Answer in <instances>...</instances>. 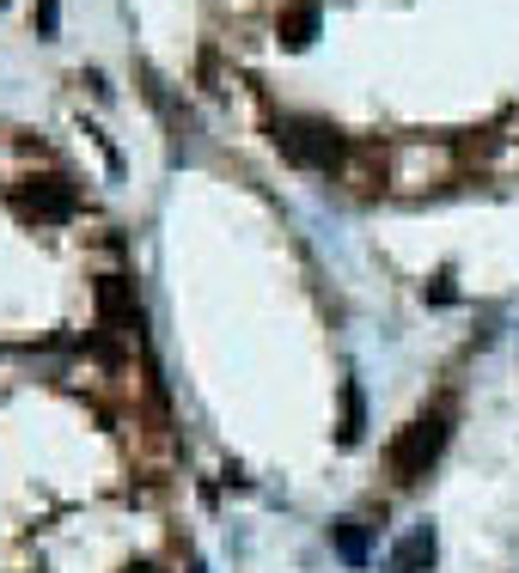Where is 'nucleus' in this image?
<instances>
[{
	"label": "nucleus",
	"mask_w": 519,
	"mask_h": 573,
	"mask_svg": "<svg viewBox=\"0 0 519 573\" xmlns=\"http://www.w3.org/2000/svg\"><path fill=\"white\" fill-rule=\"evenodd\" d=\"M428 567H434V531L421 524V531H409L391 549V573H428Z\"/></svg>",
	"instance_id": "5"
},
{
	"label": "nucleus",
	"mask_w": 519,
	"mask_h": 573,
	"mask_svg": "<svg viewBox=\"0 0 519 573\" xmlns=\"http://www.w3.org/2000/svg\"><path fill=\"white\" fill-rule=\"evenodd\" d=\"M318 37V0H299V7L282 12V43L287 49H306Z\"/></svg>",
	"instance_id": "6"
},
{
	"label": "nucleus",
	"mask_w": 519,
	"mask_h": 573,
	"mask_svg": "<svg viewBox=\"0 0 519 573\" xmlns=\"http://www.w3.org/2000/svg\"><path fill=\"white\" fill-rule=\"evenodd\" d=\"M275 146H282L287 165H306V171H330L343 158V134L324 116H282L275 122Z\"/></svg>",
	"instance_id": "1"
},
{
	"label": "nucleus",
	"mask_w": 519,
	"mask_h": 573,
	"mask_svg": "<svg viewBox=\"0 0 519 573\" xmlns=\"http://www.w3.org/2000/svg\"><path fill=\"white\" fill-rule=\"evenodd\" d=\"M336 439H343V446L360 439V385H343V427H336Z\"/></svg>",
	"instance_id": "8"
},
{
	"label": "nucleus",
	"mask_w": 519,
	"mask_h": 573,
	"mask_svg": "<svg viewBox=\"0 0 519 573\" xmlns=\"http://www.w3.org/2000/svg\"><path fill=\"white\" fill-rule=\"evenodd\" d=\"M19 214L68 219V214H74V183H68V177H31V190H19Z\"/></svg>",
	"instance_id": "3"
},
{
	"label": "nucleus",
	"mask_w": 519,
	"mask_h": 573,
	"mask_svg": "<svg viewBox=\"0 0 519 573\" xmlns=\"http://www.w3.org/2000/svg\"><path fill=\"white\" fill-rule=\"evenodd\" d=\"M135 573H153V567H135Z\"/></svg>",
	"instance_id": "9"
},
{
	"label": "nucleus",
	"mask_w": 519,
	"mask_h": 573,
	"mask_svg": "<svg viewBox=\"0 0 519 573\" xmlns=\"http://www.w3.org/2000/svg\"><path fill=\"white\" fill-rule=\"evenodd\" d=\"M336 555H343L348 567H360V561H367V531H360V519L336 524Z\"/></svg>",
	"instance_id": "7"
},
{
	"label": "nucleus",
	"mask_w": 519,
	"mask_h": 573,
	"mask_svg": "<svg viewBox=\"0 0 519 573\" xmlns=\"http://www.w3.org/2000/svg\"><path fill=\"white\" fill-rule=\"evenodd\" d=\"M99 311L111 317L116 329H135V324H141L135 293H129V280H123V275H104V280H99Z\"/></svg>",
	"instance_id": "4"
},
{
	"label": "nucleus",
	"mask_w": 519,
	"mask_h": 573,
	"mask_svg": "<svg viewBox=\"0 0 519 573\" xmlns=\"http://www.w3.org/2000/svg\"><path fill=\"white\" fill-rule=\"evenodd\" d=\"M440 446H446V415H421V421H409V433L391 446L397 482H416V475H428V463L440 458Z\"/></svg>",
	"instance_id": "2"
}]
</instances>
